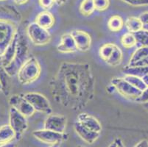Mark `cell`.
<instances>
[{
	"label": "cell",
	"mask_w": 148,
	"mask_h": 147,
	"mask_svg": "<svg viewBox=\"0 0 148 147\" xmlns=\"http://www.w3.org/2000/svg\"><path fill=\"white\" fill-rule=\"evenodd\" d=\"M27 35L33 44L37 46L47 45L51 40V35L48 29L41 27L36 22L28 25Z\"/></svg>",
	"instance_id": "cell-4"
},
{
	"label": "cell",
	"mask_w": 148,
	"mask_h": 147,
	"mask_svg": "<svg viewBox=\"0 0 148 147\" xmlns=\"http://www.w3.org/2000/svg\"><path fill=\"white\" fill-rule=\"evenodd\" d=\"M0 91H2V84H1V82H0Z\"/></svg>",
	"instance_id": "cell-44"
},
{
	"label": "cell",
	"mask_w": 148,
	"mask_h": 147,
	"mask_svg": "<svg viewBox=\"0 0 148 147\" xmlns=\"http://www.w3.org/2000/svg\"><path fill=\"white\" fill-rule=\"evenodd\" d=\"M40 6L45 10H48L54 5V0H38Z\"/></svg>",
	"instance_id": "cell-33"
},
{
	"label": "cell",
	"mask_w": 148,
	"mask_h": 147,
	"mask_svg": "<svg viewBox=\"0 0 148 147\" xmlns=\"http://www.w3.org/2000/svg\"><path fill=\"white\" fill-rule=\"evenodd\" d=\"M9 104L10 107L16 109L27 118L32 116L36 112L33 106L25 99L23 95H13L9 99Z\"/></svg>",
	"instance_id": "cell-9"
},
{
	"label": "cell",
	"mask_w": 148,
	"mask_h": 147,
	"mask_svg": "<svg viewBox=\"0 0 148 147\" xmlns=\"http://www.w3.org/2000/svg\"><path fill=\"white\" fill-rule=\"evenodd\" d=\"M74 128L76 132V133L78 135L79 137L85 142L88 143V144H91L97 140L99 137L100 133H97L95 131H93L91 129L86 127L76 121L74 125Z\"/></svg>",
	"instance_id": "cell-13"
},
{
	"label": "cell",
	"mask_w": 148,
	"mask_h": 147,
	"mask_svg": "<svg viewBox=\"0 0 148 147\" xmlns=\"http://www.w3.org/2000/svg\"><path fill=\"white\" fill-rule=\"evenodd\" d=\"M77 121L81 124L86 127L91 129L93 131L100 133L102 130V126L99 121L95 117L89 115L86 113H82L77 116Z\"/></svg>",
	"instance_id": "cell-15"
},
{
	"label": "cell",
	"mask_w": 148,
	"mask_h": 147,
	"mask_svg": "<svg viewBox=\"0 0 148 147\" xmlns=\"http://www.w3.org/2000/svg\"><path fill=\"white\" fill-rule=\"evenodd\" d=\"M66 2V0H54V2L58 5H64Z\"/></svg>",
	"instance_id": "cell-38"
},
{
	"label": "cell",
	"mask_w": 148,
	"mask_h": 147,
	"mask_svg": "<svg viewBox=\"0 0 148 147\" xmlns=\"http://www.w3.org/2000/svg\"><path fill=\"white\" fill-rule=\"evenodd\" d=\"M143 29H145V30H147L148 32V24H144V25H143Z\"/></svg>",
	"instance_id": "cell-42"
},
{
	"label": "cell",
	"mask_w": 148,
	"mask_h": 147,
	"mask_svg": "<svg viewBox=\"0 0 148 147\" xmlns=\"http://www.w3.org/2000/svg\"><path fill=\"white\" fill-rule=\"evenodd\" d=\"M57 49L61 53H72L77 50L75 39L70 32L66 33L61 36Z\"/></svg>",
	"instance_id": "cell-14"
},
{
	"label": "cell",
	"mask_w": 148,
	"mask_h": 147,
	"mask_svg": "<svg viewBox=\"0 0 148 147\" xmlns=\"http://www.w3.org/2000/svg\"><path fill=\"white\" fill-rule=\"evenodd\" d=\"M132 6H148V0H122Z\"/></svg>",
	"instance_id": "cell-31"
},
{
	"label": "cell",
	"mask_w": 148,
	"mask_h": 147,
	"mask_svg": "<svg viewBox=\"0 0 148 147\" xmlns=\"http://www.w3.org/2000/svg\"><path fill=\"white\" fill-rule=\"evenodd\" d=\"M25 99L30 104L36 111L49 115L52 113V107L49 100L43 94L37 92L26 93L23 95Z\"/></svg>",
	"instance_id": "cell-5"
},
{
	"label": "cell",
	"mask_w": 148,
	"mask_h": 147,
	"mask_svg": "<svg viewBox=\"0 0 148 147\" xmlns=\"http://www.w3.org/2000/svg\"><path fill=\"white\" fill-rule=\"evenodd\" d=\"M41 68L39 62L34 57H29L20 67L17 77L22 85H29L38 79L41 75Z\"/></svg>",
	"instance_id": "cell-2"
},
{
	"label": "cell",
	"mask_w": 148,
	"mask_h": 147,
	"mask_svg": "<svg viewBox=\"0 0 148 147\" xmlns=\"http://www.w3.org/2000/svg\"><path fill=\"white\" fill-rule=\"evenodd\" d=\"M17 34V27L14 22L11 20L0 18V55L13 42Z\"/></svg>",
	"instance_id": "cell-3"
},
{
	"label": "cell",
	"mask_w": 148,
	"mask_h": 147,
	"mask_svg": "<svg viewBox=\"0 0 148 147\" xmlns=\"http://www.w3.org/2000/svg\"><path fill=\"white\" fill-rule=\"evenodd\" d=\"M0 1H5V0H0Z\"/></svg>",
	"instance_id": "cell-45"
},
{
	"label": "cell",
	"mask_w": 148,
	"mask_h": 147,
	"mask_svg": "<svg viewBox=\"0 0 148 147\" xmlns=\"http://www.w3.org/2000/svg\"><path fill=\"white\" fill-rule=\"evenodd\" d=\"M122 58H123V54L122 50L117 45H116L112 54L108 59L106 63L111 66H117L122 63Z\"/></svg>",
	"instance_id": "cell-23"
},
{
	"label": "cell",
	"mask_w": 148,
	"mask_h": 147,
	"mask_svg": "<svg viewBox=\"0 0 148 147\" xmlns=\"http://www.w3.org/2000/svg\"><path fill=\"white\" fill-rule=\"evenodd\" d=\"M95 4V10L98 11H104L108 8L110 5L109 0H93Z\"/></svg>",
	"instance_id": "cell-30"
},
{
	"label": "cell",
	"mask_w": 148,
	"mask_h": 147,
	"mask_svg": "<svg viewBox=\"0 0 148 147\" xmlns=\"http://www.w3.org/2000/svg\"><path fill=\"white\" fill-rule=\"evenodd\" d=\"M123 78L125 80H127L129 83H130L132 85L138 88L140 91H142L147 88V85L145 84L142 77L134 76V75H125Z\"/></svg>",
	"instance_id": "cell-24"
},
{
	"label": "cell",
	"mask_w": 148,
	"mask_h": 147,
	"mask_svg": "<svg viewBox=\"0 0 148 147\" xmlns=\"http://www.w3.org/2000/svg\"><path fill=\"white\" fill-rule=\"evenodd\" d=\"M111 83L121 95L127 99L136 101L142 94V91L132 85L123 77L114 78Z\"/></svg>",
	"instance_id": "cell-6"
},
{
	"label": "cell",
	"mask_w": 148,
	"mask_h": 147,
	"mask_svg": "<svg viewBox=\"0 0 148 147\" xmlns=\"http://www.w3.org/2000/svg\"><path fill=\"white\" fill-rule=\"evenodd\" d=\"M18 34L16 36L13 42L10 44L6 50L4 52L3 54L0 55V66H3L4 68L8 66L12 61H13L16 55V43L18 40Z\"/></svg>",
	"instance_id": "cell-16"
},
{
	"label": "cell",
	"mask_w": 148,
	"mask_h": 147,
	"mask_svg": "<svg viewBox=\"0 0 148 147\" xmlns=\"http://www.w3.org/2000/svg\"><path fill=\"white\" fill-rule=\"evenodd\" d=\"M95 10L93 0H83L80 5V11L83 16H90Z\"/></svg>",
	"instance_id": "cell-26"
},
{
	"label": "cell",
	"mask_w": 148,
	"mask_h": 147,
	"mask_svg": "<svg viewBox=\"0 0 148 147\" xmlns=\"http://www.w3.org/2000/svg\"><path fill=\"white\" fill-rule=\"evenodd\" d=\"M123 72L125 75H134V76L143 77L148 74V66H127L125 67L123 69Z\"/></svg>",
	"instance_id": "cell-21"
},
{
	"label": "cell",
	"mask_w": 148,
	"mask_h": 147,
	"mask_svg": "<svg viewBox=\"0 0 148 147\" xmlns=\"http://www.w3.org/2000/svg\"><path fill=\"white\" fill-rule=\"evenodd\" d=\"M136 40V43L141 46H148V32L142 29L134 33Z\"/></svg>",
	"instance_id": "cell-29"
},
{
	"label": "cell",
	"mask_w": 148,
	"mask_h": 147,
	"mask_svg": "<svg viewBox=\"0 0 148 147\" xmlns=\"http://www.w3.org/2000/svg\"><path fill=\"white\" fill-rule=\"evenodd\" d=\"M108 147H118L117 140H116V139L114 140V142L111 143V144L108 146Z\"/></svg>",
	"instance_id": "cell-39"
},
{
	"label": "cell",
	"mask_w": 148,
	"mask_h": 147,
	"mask_svg": "<svg viewBox=\"0 0 148 147\" xmlns=\"http://www.w3.org/2000/svg\"><path fill=\"white\" fill-rule=\"evenodd\" d=\"M142 79L144 80L145 84L147 85V86H148V74L145 75V76H144L143 77H142Z\"/></svg>",
	"instance_id": "cell-40"
},
{
	"label": "cell",
	"mask_w": 148,
	"mask_h": 147,
	"mask_svg": "<svg viewBox=\"0 0 148 147\" xmlns=\"http://www.w3.org/2000/svg\"><path fill=\"white\" fill-rule=\"evenodd\" d=\"M66 117L58 114H49L44 121V129H49L57 133H64L66 128Z\"/></svg>",
	"instance_id": "cell-10"
},
{
	"label": "cell",
	"mask_w": 148,
	"mask_h": 147,
	"mask_svg": "<svg viewBox=\"0 0 148 147\" xmlns=\"http://www.w3.org/2000/svg\"><path fill=\"white\" fill-rule=\"evenodd\" d=\"M126 28L129 32L135 33L138 31L143 29V23L140 20L139 18L136 17H129L125 22Z\"/></svg>",
	"instance_id": "cell-19"
},
{
	"label": "cell",
	"mask_w": 148,
	"mask_h": 147,
	"mask_svg": "<svg viewBox=\"0 0 148 147\" xmlns=\"http://www.w3.org/2000/svg\"><path fill=\"white\" fill-rule=\"evenodd\" d=\"M35 22L41 27L48 29L52 27L55 24V18L50 12L45 10L38 13V15L36 16Z\"/></svg>",
	"instance_id": "cell-17"
},
{
	"label": "cell",
	"mask_w": 148,
	"mask_h": 147,
	"mask_svg": "<svg viewBox=\"0 0 148 147\" xmlns=\"http://www.w3.org/2000/svg\"><path fill=\"white\" fill-rule=\"evenodd\" d=\"M134 147H148V141L147 140L141 141L139 143L136 144Z\"/></svg>",
	"instance_id": "cell-35"
},
{
	"label": "cell",
	"mask_w": 148,
	"mask_h": 147,
	"mask_svg": "<svg viewBox=\"0 0 148 147\" xmlns=\"http://www.w3.org/2000/svg\"><path fill=\"white\" fill-rule=\"evenodd\" d=\"M147 57H148V46H140L132 55L128 65H133Z\"/></svg>",
	"instance_id": "cell-22"
},
{
	"label": "cell",
	"mask_w": 148,
	"mask_h": 147,
	"mask_svg": "<svg viewBox=\"0 0 148 147\" xmlns=\"http://www.w3.org/2000/svg\"><path fill=\"white\" fill-rule=\"evenodd\" d=\"M76 43L77 49L80 52H86L91 45V38L88 32L83 30H74L70 32Z\"/></svg>",
	"instance_id": "cell-12"
},
{
	"label": "cell",
	"mask_w": 148,
	"mask_h": 147,
	"mask_svg": "<svg viewBox=\"0 0 148 147\" xmlns=\"http://www.w3.org/2000/svg\"><path fill=\"white\" fill-rule=\"evenodd\" d=\"M10 77V75L5 71V68L0 66V82L2 84V91L5 95H8L9 93V87H10L9 77Z\"/></svg>",
	"instance_id": "cell-25"
},
{
	"label": "cell",
	"mask_w": 148,
	"mask_h": 147,
	"mask_svg": "<svg viewBox=\"0 0 148 147\" xmlns=\"http://www.w3.org/2000/svg\"><path fill=\"white\" fill-rule=\"evenodd\" d=\"M49 147H60V146H59V144H55V145H50V146Z\"/></svg>",
	"instance_id": "cell-43"
},
{
	"label": "cell",
	"mask_w": 148,
	"mask_h": 147,
	"mask_svg": "<svg viewBox=\"0 0 148 147\" xmlns=\"http://www.w3.org/2000/svg\"><path fill=\"white\" fill-rule=\"evenodd\" d=\"M79 147H84V146H79Z\"/></svg>",
	"instance_id": "cell-46"
},
{
	"label": "cell",
	"mask_w": 148,
	"mask_h": 147,
	"mask_svg": "<svg viewBox=\"0 0 148 147\" xmlns=\"http://www.w3.org/2000/svg\"><path fill=\"white\" fill-rule=\"evenodd\" d=\"M120 41L122 45L125 48L127 49L132 48L137 44L135 36H134V33H131V32H127L125 34L122 35Z\"/></svg>",
	"instance_id": "cell-27"
},
{
	"label": "cell",
	"mask_w": 148,
	"mask_h": 147,
	"mask_svg": "<svg viewBox=\"0 0 148 147\" xmlns=\"http://www.w3.org/2000/svg\"><path fill=\"white\" fill-rule=\"evenodd\" d=\"M28 52H29V47L27 40L22 36L18 35L16 43V55L13 61H12L18 68V70L23 63L29 58L27 57Z\"/></svg>",
	"instance_id": "cell-11"
},
{
	"label": "cell",
	"mask_w": 148,
	"mask_h": 147,
	"mask_svg": "<svg viewBox=\"0 0 148 147\" xmlns=\"http://www.w3.org/2000/svg\"><path fill=\"white\" fill-rule=\"evenodd\" d=\"M9 124L16 133V137L17 138H19L28 128L27 117L12 107H10L9 111Z\"/></svg>",
	"instance_id": "cell-7"
},
{
	"label": "cell",
	"mask_w": 148,
	"mask_h": 147,
	"mask_svg": "<svg viewBox=\"0 0 148 147\" xmlns=\"http://www.w3.org/2000/svg\"><path fill=\"white\" fill-rule=\"evenodd\" d=\"M116 44H103L99 49V55L100 58L105 62L107 61L108 59L110 57V56L112 54L114 48H115Z\"/></svg>",
	"instance_id": "cell-28"
},
{
	"label": "cell",
	"mask_w": 148,
	"mask_h": 147,
	"mask_svg": "<svg viewBox=\"0 0 148 147\" xmlns=\"http://www.w3.org/2000/svg\"><path fill=\"white\" fill-rule=\"evenodd\" d=\"M136 101L138 103L148 104V86H147L146 88L142 91L141 95Z\"/></svg>",
	"instance_id": "cell-32"
},
{
	"label": "cell",
	"mask_w": 148,
	"mask_h": 147,
	"mask_svg": "<svg viewBox=\"0 0 148 147\" xmlns=\"http://www.w3.org/2000/svg\"><path fill=\"white\" fill-rule=\"evenodd\" d=\"M33 136L36 139L44 144L49 145L60 144V143L67 139V135L64 133H57V132L49 130V129H43L36 130L33 133Z\"/></svg>",
	"instance_id": "cell-8"
},
{
	"label": "cell",
	"mask_w": 148,
	"mask_h": 147,
	"mask_svg": "<svg viewBox=\"0 0 148 147\" xmlns=\"http://www.w3.org/2000/svg\"><path fill=\"white\" fill-rule=\"evenodd\" d=\"M0 147H16V145L13 143H8V144L0 145Z\"/></svg>",
	"instance_id": "cell-36"
},
{
	"label": "cell",
	"mask_w": 148,
	"mask_h": 147,
	"mask_svg": "<svg viewBox=\"0 0 148 147\" xmlns=\"http://www.w3.org/2000/svg\"><path fill=\"white\" fill-rule=\"evenodd\" d=\"M124 25H125V21L122 17L118 15L111 16L108 21V29L114 32H119L123 28Z\"/></svg>",
	"instance_id": "cell-20"
},
{
	"label": "cell",
	"mask_w": 148,
	"mask_h": 147,
	"mask_svg": "<svg viewBox=\"0 0 148 147\" xmlns=\"http://www.w3.org/2000/svg\"><path fill=\"white\" fill-rule=\"evenodd\" d=\"M139 18L142 21V22L143 23V24H148V12H145V13L141 14Z\"/></svg>",
	"instance_id": "cell-34"
},
{
	"label": "cell",
	"mask_w": 148,
	"mask_h": 147,
	"mask_svg": "<svg viewBox=\"0 0 148 147\" xmlns=\"http://www.w3.org/2000/svg\"><path fill=\"white\" fill-rule=\"evenodd\" d=\"M15 3L18 4V5H23V4H25L28 0H13Z\"/></svg>",
	"instance_id": "cell-37"
},
{
	"label": "cell",
	"mask_w": 148,
	"mask_h": 147,
	"mask_svg": "<svg viewBox=\"0 0 148 147\" xmlns=\"http://www.w3.org/2000/svg\"><path fill=\"white\" fill-rule=\"evenodd\" d=\"M116 140H117L118 147H125V146H124L123 143H122V141H121V139H119V138H116Z\"/></svg>",
	"instance_id": "cell-41"
},
{
	"label": "cell",
	"mask_w": 148,
	"mask_h": 147,
	"mask_svg": "<svg viewBox=\"0 0 148 147\" xmlns=\"http://www.w3.org/2000/svg\"><path fill=\"white\" fill-rule=\"evenodd\" d=\"M49 85L56 102L75 110H82L95 95V77L88 63H63Z\"/></svg>",
	"instance_id": "cell-1"
},
{
	"label": "cell",
	"mask_w": 148,
	"mask_h": 147,
	"mask_svg": "<svg viewBox=\"0 0 148 147\" xmlns=\"http://www.w3.org/2000/svg\"><path fill=\"white\" fill-rule=\"evenodd\" d=\"M16 137V133L10 124L0 126V145L10 143Z\"/></svg>",
	"instance_id": "cell-18"
}]
</instances>
